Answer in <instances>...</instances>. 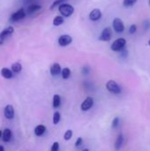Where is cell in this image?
Wrapping results in <instances>:
<instances>
[{
  "label": "cell",
  "mask_w": 150,
  "mask_h": 151,
  "mask_svg": "<svg viewBox=\"0 0 150 151\" xmlns=\"http://www.w3.org/2000/svg\"><path fill=\"white\" fill-rule=\"evenodd\" d=\"M58 11L61 13V16L64 18H68L72 16L74 12V7L70 4H62L58 6Z\"/></svg>",
  "instance_id": "cell-1"
},
{
  "label": "cell",
  "mask_w": 150,
  "mask_h": 151,
  "mask_svg": "<svg viewBox=\"0 0 150 151\" xmlns=\"http://www.w3.org/2000/svg\"><path fill=\"white\" fill-rule=\"evenodd\" d=\"M106 89L109 92L115 94V95H118L121 93V88L119 87V85L112 80H109L106 83Z\"/></svg>",
  "instance_id": "cell-2"
},
{
  "label": "cell",
  "mask_w": 150,
  "mask_h": 151,
  "mask_svg": "<svg viewBox=\"0 0 150 151\" xmlns=\"http://www.w3.org/2000/svg\"><path fill=\"white\" fill-rule=\"evenodd\" d=\"M27 13H26V11L24 8H20L17 12H13L11 17H10V21H12V22H17V21H20L21 20H23L25 17H26Z\"/></svg>",
  "instance_id": "cell-3"
},
{
  "label": "cell",
  "mask_w": 150,
  "mask_h": 151,
  "mask_svg": "<svg viewBox=\"0 0 150 151\" xmlns=\"http://www.w3.org/2000/svg\"><path fill=\"white\" fill-rule=\"evenodd\" d=\"M125 44H126V41L125 38H118L112 43L110 49L113 51H120L122 49L125 47Z\"/></svg>",
  "instance_id": "cell-4"
},
{
  "label": "cell",
  "mask_w": 150,
  "mask_h": 151,
  "mask_svg": "<svg viewBox=\"0 0 150 151\" xmlns=\"http://www.w3.org/2000/svg\"><path fill=\"white\" fill-rule=\"evenodd\" d=\"M111 36H112V30L110 27H107L102 31L101 35L99 36V40L103 42H109L111 39Z\"/></svg>",
  "instance_id": "cell-5"
},
{
  "label": "cell",
  "mask_w": 150,
  "mask_h": 151,
  "mask_svg": "<svg viewBox=\"0 0 150 151\" xmlns=\"http://www.w3.org/2000/svg\"><path fill=\"white\" fill-rule=\"evenodd\" d=\"M13 32H14V28L12 26L5 27L1 33H0V44H3L4 42H5V40L8 36H10L11 35H12Z\"/></svg>",
  "instance_id": "cell-6"
},
{
  "label": "cell",
  "mask_w": 150,
  "mask_h": 151,
  "mask_svg": "<svg viewBox=\"0 0 150 151\" xmlns=\"http://www.w3.org/2000/svg\"><path fill=\"white\" fill-rule=\"evenodd\" d=\"M112 27H113L114 30H115L116 33H122V32H124V30H125V25H124L122 20L119 19V18H115V19L113 20Z\"/></svg>",
  "instance_id": "cell-7"
},
{
  "label": "cell",
  "mask_w": 150,
  "mask_h": 151,
  "mask_svg": "<svg viewBox=\"0 0 150 151\" xmlns=\"http://www.w3.org/2000/svg\"><path fill=\"white\" fill-rule=\"evenodd\" d=\"M58 43L60 46L65 47L73 43V37L69 35H62L58 37Z\"/></svg>",
  "instance_id": "cell-8"
},
{
  "label": "cell",
  "mask_w": 150,
  "mask_h": 151,
  "mask_svg": "<svg viewBox=\"0 0 150 151\" xmlns=\"http://www.w3.org/2000/svg\"><path fill=\"white\" fill-rule=\"evenodd\" d=\"M93 105H94V99L90 96H88L82 102V104L80 105V109L83 111H89L92 108Z\"/></svg>",
  "instance_id": "cell-9"
},
{
  "label": "cell",
  "mask_w": 150,
  "mask_h": 151,
  "mask_svg": "<svg viewBox=\"0 0 150 151\" xmlns=\"http://www.w3.org/2000/svg\"><path fill=\"white\" fill-rule=\"evenodd\" d=\"M89 20L92 21H99L100 19L102 18V12L100 9L98 8H95V9H93L90 13H89Z\"/></svg>",
  "instance_id": "cell-10"
},
{
  "label": "cell",
  "mask_w": 150,
  "mask_h": 151,
  "mask_svg": "<svg viewBox=\"0 0 150 151\" xmlns=\"http://www.w3.org/2000/svg\"><path fill=\"white\" fill-rule=\"evenodd\" d=\"M4 115L7 119H12L14 117V109L11 104H7L4 110Z\"/></svg>",
  "instance_id": "cell-11"
},
{
  "label": "cell",
  "mask_w": 150,
  "mask_h": 151,
  "mask_svg": "<svg viewBox=\"0 0 150 151\" xmlns=\"http://www.w3.org/2000/svg\"><path fill=\"white\" fill-rule=\"evenodd\" d=\"M61 66L58 63H54L51 66V68H49V72H51V74L52 76H57L58 74L61 73Z\"/></svg>",
  "instance_id": "cell-12"
},
{
  "label": "cell",
  "mask_w": 150,
  "mask_h": 151,
  "mask_svg": "<svg viewBox=\"0 0 150 151\" xmlns=\"http://www.w3.org/2000/svg\"><path fill=\"white\" fill-rule=\"evenodd\" d=\"M124 143V135L122 133H119L118 137L116 139V141H115V144H114V147H115V149L118 151L121 148L122 145Z\"/></svg>",
  "instance_id": "cell-13"
},
{
  "label": "cell",
  "mask_w": 150,
  "mask_h": 151,
  "mask_svg": "<svg viewBox=\"0 0 150 151\" xmlns=\"http://www.w3.org/2000/svg\"><path fill=\"white\" fill-rule=\"evenodd\" d=\"M12 131L9 128H6L2 133V140L4 142H9L12 139Z\"/></svg>",
  "instance_id": "cell-14"
},
{
  "label": "cell",
  "mask_w": 150,
  "mask_h": 151,
  "mask_svg": "<svg viewBox=\"0 0 150 151\" xmlns=\"http://www.w3.org/2000/svg\"><path fill=\"white\" fill-rule=\"evenodd\" d=\"M0 73H1V75L5 79H7V80L12 79V76H13V73L12 72V70H10L9 68H7V67H4V68H2Z\"/></svg>",
  "instance_id": "cell-15"
},
{
  "label": "cell",
  "mask_w": 150,
  "mask_h": 151,
  "mask_svg": "<svg viewBox=\"0 0 150 151\" xmlns=\"http://www.w3.org/2000/svg\"><path fill=\"white\" fill-rule=\"evenodd\" d=\"M45 132H46V126H43V125H38L35 128V134L37 137H40V136L43 135Z\"/></svg>",
  "instance_id": "cell-16"
},
{
  "label": "cell",
  "mask_w": 150,
  "mask_h": 151,
  "mask_svg": "<svg viewBox=\"0 0 150 151\" xmlns=\"http://www.w3.org/2000/svg\"><path fill=\"white\" fill-rule=\"evenodd\" d=\"M11 70H12V72L13 73H21V70H22V65H21V64L19 63V62H15V63H13V64L12 65Z\"/></svg>",
  "instance_id": "cell-17"
},
{
  "label": "cell",
  "mask_w": 150,
  "mask_h": 151,
  "mask_svg": "<svg viewBox=\"0 0 150 151\" xmlns=\"http://www.w3.org/2000/svg\"><path fill=\"white\" fill-rule=\"evenodd\" d=\"M41 8H42V6L39 5H29V7L27 8L26 13H27V14H33V13L36 12L37 11H39Z\"/></svg>",
  "instance_id": "cell-18"
},
{
  "label": "cell",
  "mask_w": 150,
  "mask_h": 151,
  "mask_svg": "<svg viewBox=\"0 0 150 151\" xmlns=\"http://www.w3.org/2000/svg\"><path fill=\"white\" fill-rule=\"evenodd\" d=\"M64 22V18L61 15H58L53 19V26L55 27H59Z\"/></svg>",
  "instance_id": "cell-19"
},
{
  "label": "cell",
  "mask_w": 150,
  "mask_h": 151,
  "mask_svg": "<svg viewBox=\"0 0 150 151\" xmlns=\"http://www.w3.org/2000/svg\"><path fill=\"white\" fill-rule=\"evenodd\" d=\"M61 75H62V78L64 80H67L71 76L70 68H68V67H64V68L62 69V71H61Z\"/></svg>",
  "instance_id": "cell-20"
},
{
  "label": "cell",
  "mask_w": 150,
  "mask_h": 151,
  "mask_svg": "<svg viewBox=\"0 0 150 151\" xmlns=\"http://www.w3.org/2000/svg\"><path fill=\"white\" fill-rule=\"evenodd\" d=\"M61 104V98L58 95H54L53 96V107L58 108Z\"/></svg>",
  "instance_id": "cell-21"
},
{
  "label": "cell",
  "mask_w": 150,
  "mask_h": 151,
  "mask_svg": "<svg viewBox=\"0 0 150 151\" xmlns=\"http://www.w3.org/2000/svg\"><path fill=\"white\" fill-rule=\"evenodd\" d=\"M66 1V0H55V1L52 3L51 6V10H54L56 7L59 6L60 5L62 4H64V2Z\"/></svg>",
  "instance_id": "cell-22"
},
{
  "label": "cell",
  "mask_w": 150,
  "mask_h": 151,
  "mask_svg": "<svg viewBox=\"0 0 150 151\" xmlns=\"http://www.w3.org/2000/svg\"><path fill=\"white\" fill-rule=\"evenodd\" d=\"M137 2V0H123V5L125 7H130L132 6L133 5H135Z\"/></svg>",
  "instance_id": "cell-23"
},
{
  "label": "cell",
  "mask_w": 150,
  "mask_h": 151,
  "mask_svg": "<svg viewBox=\"0 0 150 151\" xmlns=\"http://www.w3.org/2000/svg\"><path fill=\"white\" fill-rule=\"evenodd\" d=\"M73 130H67V131H66V132H64V139L65 141L71 140L72 137H73Z\"/></svg>",
  "instance_id": "cell-24"
},
{
  "label": "cell",
  "mask_w": 150,
  "mask_h": 151,
  "mask_svg": "<svg viewBox=\"0 0 150 151\" xmlns=\"http://www.w3.org/2000/svg\"><path fill=\"white\" fill-rule=\"evenodd\" d=\"M60 119H61V116H60V113L58 111H56L53 115V124L54 125H58L60 121Z\"/></svg>",
  "instance_id": "cell-25"
},
{
  "label": "cell",
  "mask_w": 150,
  "mask_h": 151,
  "mask_svg": "<svg viewBox=\"0 0 150 151\" xmlns=\"http://www.w3.org/2000/svg\"><path fill=\"white\" fill-rule=\"evenodd\" d=\"M51 151H59V143L55 141L51 146Z\"/></svg>",
  "instance_id": "cell-26"
},
{
  "label": "cell",
  "mask_w": 150,
  "mask_h": 151,
  "mask_svg": "<svg viewBox=\"0 0 150 151\" xmlns=\"http://www.w3.org/2000/svg\"><path fill=\"white\" fill-rule=\"evenodd\" d=\"M118 123H119V117H116L112 121V128H116L118 126Z\"/></svg>",
  "instance_id": "cell-27"
},
{
  "label": "cell",
  "mask_w": 150,
  "mask_h": 151,
  "mask_svg": "<svg viewBox=\"0 0 150 151\" xmlns=\"http://www.w3.org/2000/svg\"><path fill=\"white\" fill-rule=\"evenodd\" d=\"M137 30V27L135 24H132L131 25V27H129V33L131 34V35H132V34H134Z\"/></svg>",
  "instance_id": "cell-28"
},
{
  "label": "cell",
  "mask_w": 150,
  "mask_h": 151,
  "mask_svg": "<svg viewBox=\"0 0 150 151\" xmlns=\"http://www.w3.org/2000/svg\"><path fill=\"white\" fill-rule=\"evenodd\" d=\"M143 27H144V29H145V30L149 29V28H150V21L146 20V21H144V23H143Z\"/></svg>",
  "instance_id": "cell-29"
},
{
  "label": "cell",
  "mask_w": 150,
  "mask_h": 151,
  "mask_svg": "<svg viewBox=\"0 0 150 151\" xmlns=\"http://www.w3.org/2000/svg\"><path fill=\"white\" fill-rule=\"evenodd\" d=\"M82 141H83L82 138H81V137H79V138L76 140V142H75V147H76V148H77V147H79V146L82 144Z\"/></svg>",
  "instance_id": "cell-30"
},
{
  "label": "cell",
  "mask_w": 150,
  "mask_h": 151,
  "mask_svg": "<svg viewBox=\"0 0 150 151\" xmlns=\"http://www.w3.org/2000/svg\"><path fill=\"white\" fill-rule=\"evenodd\" d=\"M82 73H84V74H88V73H89V67H88V65L83 67V69H82Z\"/></svg>",
  "instance_id": "cell-31"
},
{
  "label": "cell",
  "mask_w": 150,
  "mask_h": 151,
  "mask_svg": "<svg viewBox=\"0 0 150 151\" xmlns=\"http://www.w3.org/2000/svg\"><path fill=\"white\" fill-rule=\"evenodd\" d=\"M120 52H121V56H122V57H126V56H127V50L125 49V48L122 49L120 50Z\"/></svg>",
  "instance_id": "cell-32"
},
{
  "label": "cell",
  "mask_w": 150,
  "mask_h": 151,
  "mask_svg": "<svg viewBox=\"0 0 150 151\" xmlns=\"http://www.w3.org/2000/svg\"><path fill=\"white\" fill-rule=\"evenodd\" d=\"M0 151H5V148H4V146L0 145Z\"/></svg>",
  "instance_id": "cell-33"
},
{
  "label": "cell",
  "mask_w": 150,
  "mask_h": 151,
  "mask_svg": "<svg viewBox=\"0 0 150 151\" xmlns=\"http://www.w3.org/2000/svg\"><path fill=\"white\" fill-rule=\"evenodd\" d=\"M2 133H3V132H2L1 130H0V139L2 138Z\"/></svg>",
  "instance_id": "cell-34"
},
{
  "label": "cell",
  "mask_w": 150,
  "mask_h": 151,
  "mask_svg": "<svg viewBox=\"0 0 150 151\" xmlns=\"http://www.w3.org/2000/svg\"><path fill=\"white\" fill-rule=\"evenodd\" d=\"M82 151H89V149H88V148H85V149H83Z\"/></svg>",
  "instance_id": "cell-35"
},
{
  "label": "cell",
  "mask_w": 150,
  "mask_h": 151,
  "mask_svg": "<svg viewBox=\"0 0 150 151\" xmlns=\"http://www.w3.org/2000/svg\"><path fill=\"white\" fill-rule=\"evenodd\" d=\"M148 45H149V46H150V39H149V40H148Z\"/></svg>",
  "instance_id": "cell-36"
},
{
  "label": "cell",
  "mask_w": 150,
  "mask_h": 151,
  "mask_svg": "<svg viewBox=\"0 0 150 151\" xmlns=\"http://www.w3.org/2000/svg\"><path fill=\"white\" fill-rule=\"evenodd\" d=\"M148 4H149V5H150V0H149V1H148Z\"/></svg>",
  "instance_id": "cell-37"
}]
</instances>
